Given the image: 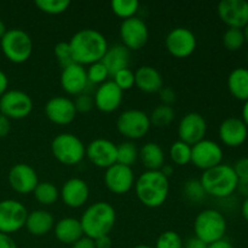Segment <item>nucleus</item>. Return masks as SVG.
Masks as SVG:
<instances>
[{
  "mask_svg": "<svg viewBox=\"0 0 248 248\" xmlns=\"http://www.w3.org/2000/svg\"><path fill=\"white\" fill-rule=\"evenodd\" d=\"M138 155H140V150L131 140L116 144V162L118 164L132 167V165L136 164L138 160Z\"/></svg>",
  "mask_w": 248,
  "mask_h": 248,
  "instance_id": "32",
  "label": "nucleus"
},
{
  "mask_svg": "<svg viewBox=\"0 0 248 248\" xmlns=\"http://www.w3.org/2000/svg\"><path fill=\"white\" fill-rule=\"evenodd\" d=\"M196 36L186 27H177L169 31L165 39V46L170 55L176 58H186L196 50Z\"/></svg>",
  "mask_w": 248,
  "mask_h": 248,
  "instance_id": "13",
  "label": "nucleus"
},
{
  "mask_svg": "<svg viewBox=\"0 0 248 248\" xmlns=\"http://www.w3.org/2000/svg\"><path fill=\"white\" fill-rule=\"evenodd\" d=\"M51 153L62 165L74 166L86 156V147L74 133L63 132L56 136L51 142Z\"/></svg>",
  "mask_w": 248,
  "mask_h": 248,
  "instance_id": "6",
  "label": "nucleus"
},
{
  "mask_svg": "<svg viewBox=\"0 0 248 248\" xmlns=\"http://www.w3.org/2000/svg\"><path fill=\"white\" fill-rule=\"evenodd\" d=\"M228 223L223 213L213 208L201 211L194 220V232L198 239L210 245L224 239Z\"/></svg>",
  "mask_w": 248,
  "mask_h": 248,
  "instance_id": "5",
  "label": "nucleus"
},
{
  "mask_svg": "<svg viewBox=\"0 0 248 248\" xmlns=\"http://www.w3.org/2000/svg\"><path fill=\"white\" fill-rule=\"evenodd\" d=\"M29 234L34 236H44L55 227V218L46 210H34L28 213L26 225Z\"/></svg>",
  "mask_w": 248,
  "mask_h": 248,
  "instance_id": "27",
  "label": "nucleus"
},
{
  "mask_svg": "<svg viewBox=\"0 0 248 248\" xmlns=\"http://www.w3.org/2000/svg\"><path fill=\"white\" fill-rule=\"evenodd\" d=\"M119 34L121 44L130 51L140 50L149 40V28L147 23L137 16L121 22Z\"/></svg>",
  "mask_w": 248,
  "mask_h": 248,
  "instance_id": "11",
  "label": "nucleus"
},
{
  "mask_svg": "<svg viewBox=\"0 0 248 248\" xmlns=\"http://www.w3.org/2000/svg\"><path fill=\"white\" fill-rule=\"evenodd\" d=\"M228 90L237 101H248V68H235L228 77Z\"/></svg>",
  "mask_w": 248,
  "mask_h": 248,
  "instance_id": "29",
  "label": "nucleus"
},
{
  "mask_svg": "<svg viewBox=\"0 0 248 248\" xmlns=\"http://www.w3.org/2000/svg\"><path fill=\"white\" fill-rule=\"evenodd\" d=\"M159 98L161 101V104L172 106L177 101V93L171 87H162L159 91Z\"/></svg>",
  "mask_w": 248,
  "mask_h": 248,
  "instance_id": "44",
  "label": "nucleus"
},
{
  "mask_svg": "<svg viewBox=\"0 0 248 248\" xmlns=\"http://www.w3.org/2000/svg\"><path fill=\"white\" fill-rule=\"evenodd\" d=\"M86 73L90 84L98 85V86L103 84V82L108 81V78L110 77L108 69H107L106 65L102 62H96L93 64L89 65V68L86 69Z\"/></svg>",
  "mask_w": 248,
  "mask_h": 248,
  "instance_id": "38",
  "label": "nucleus"
},
{
  "mask_svg": "<svg viewBox=\"0 0 248 248\" xmlns=\"http://www.w3.org/2000/svg\"><path fill=\"white\" fill-rule=\"evenodd\" d=\"M245 34L242 29L228 28L223 34V45L228 51H239L245 45Z\"/></svg>",
  "mask_w": 248,
  "mask_h": 248,
  "instance_id": "35",
  "label": "nucleus"
},
{
  "mask_svg": "<svg viewBox=\"0 0 248 248\" xmlns=\"http://www.w3.org/2000/svg\"><path fill=\"white\" fill-rule=\"evenodd\" d=\"M181 235L173 230H166L159 235L154 248H183Z\"/></svg>",
  "mask_w": 248,
  "mask_h": 248,
  "instance_id": "39",
  "label": "nucleus"
},
{
  "mask_svg": "<svg viewBox=\"0 0 248 248\" xmlns=\"http://www.w3.org/2000/svg\"><path fill=\"white\" fill-rule=\"evenodd\" d=\"M86 156L94 166L109 169L116 164V144L106 138H97L87 144Z\"/></svg>",
  "mask_w": 248,
  "mask_h": 248,
  "instance_id": "19",
  "label": "nucleus"
},
{
  "mask_svg": "<svg viewBox=\"0 0 248 248\" xmlns=\"http://www.w3.org/2000/svg\"><path fill=\"white\" fill-rule=\"evenodd\" d=\"M7 87H9V78L5 72L0 69V97L7 91Z\"/></svg>",
  "mask_w": 248,
  "mask_h": 248,
  "instance_id": "50",
  "label": "nucleus"
},
{
  "mask_svg": "<svg viewBox=\"0 0 248 248\" xmlns=\"http://www.w3.org/2000/svg\"><path fill=\"white\" fill-rule=\"evenodd\" d=\"M138 159L147 171H160L165 165V153L161 145L155 142H148L140 149Z\"/></svg>",
  "mask_w": 248,
  "mask_h": 248,
  "instance_id": "28",
  "label": "nucleus"
},
{
  "mask_svg": "<svg viewBox=\"0 0 248 248\" xmlns=\"http://www.w3.org/2000/svg\"><path fill=\"white\" fill-rule=\"evenodd\" d=\"M115 222V208L106 201H98L90 205L80 218L84 235L92 240L109 235Z\"/></svg>",
  "mask_w": 248,
  "mask_h": 248,
  "instance_id": "3",
  "label": "nucleus"
},
{
  "mask_svg": "<svg viewBox=\"0 0 248 248\" xmlns=\"http://www.w3.org/2000/svg\"><path fill=\"white\" fill-rule=\"evenodd\" d=\"M232 169H234L237 178L242 179V181H248V156L237 160Z\"/></svg>",
  "mask_w": 248,
  "mask_h": 248,
  "instance_id": "43",
  "label": "nucleus"
},
{
  "mask_svg": "<svg viewBox=\"0 0 248 248\" xmlns=\"http://www.w3.org/2000/svg\"><path fill=\"white\" fill-rule=\"evenodd\" d=\"M207 123L200 113L190 111L181 119L178 124V138L182 142L191 145L205 140Z\"/></svg>",
  "mask_w": 248,
  "mask_h": 248,
  "instance_id": "15",
  "label": "nucleus"
},
{
  "mask_svg": "<svg viewBox=\"0 0 248 248\" xmlns=\"http://www.w3.org/2000/svg\"><path fill=\"white\" fill-rule=\"evenodd\" d=\"M170 159L177 166H186V165L190 164L191 145L179 140H176L170 148Z\"/></svg>",
  "mask_w": 248,
  "mask_h": 248,
  "instance_id": "34",
  "label": "nucleus"
},
{
  "mask_svg": "<svg viewBox=\"0 0 248 248\" xmlns=\"http://www.w3.org/2000/svg\"><path fill=\"white\" fill-rule=\"evenodd\" d=\"M130 57L128 48H126L123 44H115L113 46H109L101 62L106 65L110 77H113L119 70L128 68Z\"/></svg>",
  "mask_w": 248,
  "mask_h": 248,
  "instance_id": "26",
  "label": "nucleus"
},
{
  "mask_svg": "<svg viewBox=\"0 0 248 248\" xmlns=\"http://www.w3.org/2000/svg\"><path fill=\"white\" fill-rule=\"evenodd\" d=\"M236 191L240 194V195L244 196L245 199L248 198V181H242V179H239V183H237Z\"/></svg>",
  "mask_w": 248,
  "mask_h": 248,
  "instance_id": "52",
  "label": "nucleus"
},
{
  "mask_svg": "<svg viewBox=\"0 0 248 248\" xmlns=\"http://www.w3.org/2000/svg\"><path fill=\"white\" fill-rule=\"evenodd\" d=\"M113 81L123 92L131 90L135 86V72L131 70L130 68L119 70L113 75Z\"/></svg>",
  "mask_w": 248,
  "mask_h": 248,
  "instance_id": "40",
  "label": "nucleus"
},
{
  "mask_svg": "<svg viewBox=\"0 0 248 248\" xmlns=\"http://www.w3.org/2000/svg\"><path fill=\"white\" fill-rule=\"evenodd\" d=\"M132 248H154V247L149 246V245H137V246H135Z\"/></svg>",
  "mask_w": 248,
  "mask_h": 248,
  "instance_id": "58",
  "label": "nucleus"
},
{
  "mask_svg": "<svg viewBox=\"0 0 248 248\" xmlns=\"http://www.w3.org/2000/svg\"><path fill=\"white\" fill-rule=\"evenodd\" d=\"M60 198L67 207L80 208L89 201V184L81 178H70L63 183L60 190Z\"/></svg>",
  "mask_w": 248,
  "mask_h": 248,
  "instance_id": "23",
  "label": "nucleus"
},
{
  "mask_svg": "<svg viewBox=\"0 0 248 248\" xmlns=\"http://www.w3.org/2000/svg\"><path fill=\"white\" fill-rule=\"evenodd\" d=\"M34 4L41 12L47 15L63 14L70 6L69 0H36Z\"/></svg>",
  "mask_w": 248,
  "mask_h": 248,
  "instance_id": "37",
  "label": "nucleus"
},
{
  "mask_svg": "<svg viewBox=\"0 0 248 248\" xmlns=\"http://www.w3.org/2000/svg\"><path fill=\"white\" fill-rule=\"evenodd\" d=\"M34 199L43 206H51L60 199V190L51 182H39L33 191Z\"/></svg>",
  "mask_w": 248,
  "mask_h": 248,
  "instance_id": "30",
  "label": "nucleus"
},
{
  "mask_svg": "<svg viewBox=\"0 0 248 248\" xmlns=\"http://www.w3.org/2000/svg\"><path fill=\"white\" fill-rule=\"evenodd\" d=\"M208 245L205 244L203 241H201L200 239H198L196 236L189 237L186 241H184L183 248H207Z\"/></svg>",
  "mask_w": 248,
  "mask_h": 248,
  "instance_id": "46",
  "label": "nucleus"
},
{
  "mask_svg": "<svg viewBox=\"0 0 248 248\" xmlns=\"http://www.w3.org/2000/svg\"><path fill=\"white\" fill-rule=\"evenodd\" d=\"M207 248H235L234 245L227 239H222V240H218V241L213 242V244L208 245Z\"/></svg>",
  "mask_w": 248,
  "mask_h": 248,
  "instance_id": "51",
  "label": "nucleus"
},
{
  "mask_svg": "<svg viewBox=\"0 0 248 248\" xmlns=\"http://www.w3.org/2000/svg\"><path fill=\"white\" fill-rule=\"evenodd\" d=\"M72 248H96V246H94L93 240L84 235L81 239H79L77 242L72 245Z\"/></svg>",
  "mask_w": 248,
  "mask_h": 248,
  "instance_id": "47",
  "label": "nucleus"
},
{
  "mask_svg": "<svg viewBox=\"0 0 248 248\" xmlns=\"http://www.w3.org/2000/svg\"><path fill=\"white\" fill-rule=\"evenodd\" d=\"M53 232L58 241L70 246L84 236L80 219L74 217H64L55 223Z\"/></svg>",
  "mask_w": 248,
  "mask_h": 248,
  "instance_id": "25",
  "label": "nucleus"
},
{
  "mask_svg": "<svg viewBox=\"0 0 248 248\" xmlns=\"http://www.w3.org/2000/svg\"><path fill=\"white\" fill-rule=\"evenodd\" d=\"M110 9L116 17L125 21L136 16L140 9V2L137 0H113Z\"/></svg>",
  "mask_w": 248,
  "mask_h": 248,
  "instance_id": "33",
  "label": "nucleus"
},
{
  "mask_svg": "<svg viewBox=\"0 0 248 248\" xmlns=\"http://www.w3.org/2000/svg\"><path fill=\"white\" fill-rule=\"evenodd\" d=\"M7 181L12 190L21 195L33 193L39 184V177L35 170L28 164H16L10 169Z\"/></svg>",
  "mask_w": 248,
  "mask_h": 248,
  "instance_id": "17",
  "label": "nucleus"
},
{
  "mask_svg": "<svg viewBox=\"0 0 248 248\" xmlns=\"http://www.w3.org/2000/svg\"><path fill=\"white\" fill-rule=\"evenodd\" d=\"M33 110V99L27 92L21 90H7L0 97V114L10 120H21L27 118Z\"/></svg>",
  "mask_w": 248,
  "mask_h": 248,
  "instance_id": "9",
  "label": "nucleus"
},
{
  "mask_svg": "<svg viewBox=\"0 0 248 248\" xmlns=\"http://www.w3.org/2000/svg\"><path fill=\"white\" fill-rule=\"evenodd\" d=\"M53 53H55L56 58H57L58 63H60L62 68L67 67V65L72 64V63H75L74 60H73L69 43L61 41V43L56 44L55 47H53Z\"/></svg>",
  "mask_w": 248,
  "mask_h": 248,
  "instance_id": "41",
  "label": "nucleus"
},
{
  "mask_svg": "<svg viewBox=\"0 0 248 248\" xmlns=\"http://www.w3.org/2000/svg\"><path fill=\"white\" fill-rule=\"evenodd\" d=\"M222 147L212 140H202L191 147V160L190 162L199 170L207 171L218 165L223 164Z\"/></svg>",
  "mask_w": 248,
  "mask_h": 248,
  "instance_id": "12",
  "label": "nucleus"
},
{
  "mask_svg": "<svg viewBox=\"0 0 248 248\" xmlns=\"http://www.w3.org/2000/svg\"><path fill=\"white\" fill-rule=\"evenodd\" d=\"M94 241V246L96 248H111L113 247V241H111L110 236L109 235H106V236L97 237Z\"/></svg>",
  "mask_w": 248,
  "mask_h": 248,
  "instance_id": "49",
  "label": "nucleus"
},
{
  "mask_svg": "<svg viewBox=\"0 0 248 248\" xmlns=\"http://www.w3.org/2000/svg\"><path fill=\"white\" fill-rule=\"evenodd\" d=\"M241 215H242V218H244V219L248 223V198L245 199L244 202H242Z\"/></svg>",
  "mask_w": 248,
  "mask_h": 248,
  "instance_id": "54",
  "label": "nucleus"
},
{
  "mask_svg": "<svg viewBox=\"0 0 248 248\" xmlns=\"http://www.w3.org/2000/svg\"><path fill=\"white\" fill-rule=\"evenodd\" d=\"M174 118H176V111H174L173 107L166 106V104H159L157 107H155L149 115L152 126L160 128L171 125Z\"/></svg>",
  "mask_w": 248,
  "mask_h": 248,
  "instance_id": "31",
  "label": "nucleus"
},
{
  "mask_svg": "<svg viewBox=\"0 0 248 248\" xmlns=\"http://www.w3.org/2000/svg\"><path fill=\"white\" fill-rule=\"evenodd\" d=\"M68 43L74 62L84 67L101 62L109 47L106 36L97 29L92 28L80 29Z\"/></svg>",
  "mask_w": 248,
  "mask_h": 248,
  "instance_id": "1",
  "label": "nucleus"
},
{
  "mask_svg": "<svg viewBox=\"0 0 248 248\" xmlns=\"http://www.w3.org/2000/svg\"><path fill=\"white\" fill-rule=\"evenodd\" d=\"M160 171H161V173L164 174L165 177H167V178H170V177L172 176V174H173V166H172V165H166L165 164L164 166L161 167V170H160Z\"/></svg>",
  "mask_w": 248,
  "mask_h": 248,
  "instance_id": "53",
  "label": "nucleus"
},
{
  "mask_svg": "<svg viewBox=\"0 0 248 248\" xmlns=\"http://www.w3.org/2000/svg\"><path fill=\"white\" fill-rule=\"evenodd\" d=\"M11 131V120L0 114V138L6 137Z\"/></svg>",
  "mask_w": 248,
  "mask_h": 248,
  "instance_id": "45",
  "label": "nucleus"
},
{
  "mask_svg": "<svg viewBox=\"0 0 248 248\" xmlns=\"http://www.w3.org/2000/svg\"><path fill=\"white\" fill-rule=\"evenodd\" d=\"M27 207L18 200L6 199L0 201V232L11 235L26 225Z\"/></svg>",
  "mask_w": 248,
  "mask_h": 248,
  "instance_id": "10",
  "label": "nucleus"
},
{
  "mask_svg": "<svg viewBox=\"0 0 248 248\" xmlns=\"http://www.w3.org/2000/svg\"><path fill=\"white\" fill-rule=\"evenodd\" d=\"M136 196L143 206L149 208L161 207L170 193V181L161 171H145L135 182Z\"/></svg>",
  "mask_w": 248,
  "mask_h": 248,
  "instance_id": "2",
  "label": "nucleus"
},
{
  "mask_svg": "<svg viewBox=\"0 0 248 248\" xmlns=\"http://www.w3.org/2000/svg\"><path fill=\"white\" fill-rule=\"evenodd\" d=\"M217 14L228 28L244 29L248 24V1L222 0L217 6Z\"/></svg>",
  "mask_w": 248,
  "mask_h": 248,
  "instance_id": "16",
  "label": "nucleus"
},
{
  "mask_svg": "<svg viewBox=\"0 0 248 248\" xmlns=\"http://www.w3.org/2000/svg\"><path fill=\"white\" fill-rule=\"evenodd\" d=\"M6 31H7L6 26H5V23L2 22V19H0V40H1V38L5 35Z\"/></svg>",
  "mask_w": 248,
  "mask_h": 248,
  "instance_id": "56",
  "label": "nucleus"
},
{
  "mask_svg": "<svg viewBox=\"0 0 248 248\" xmlns=\"http://www.w3.org/2000/svg\"><path fill=\"white\" fill-rule=\"evenodd\" d=\"M200 182L205 189L206 195L216 199H227L236 191L239 178L232 166L220 164L213 169L203 171Z\"/></svg>",
  "mask_w": 248,
  "mask_h": 248,
  "instance_id": "4",
  "label": "nucleus"
},
{
  "mask_svg": "<svg viewBox=\"0 0 248 248\" xmlns=\"http://www.w3.org/2000/svg\"><path fill=\"white\" fill-rule=\"evenodd\" d=\"M45 115L51 123L60 126L72 124L77 118V109L74 101L64 96H56L48 99L45 104Z\"/></svg>",
  "mask_w": 248,
  "mask_h": 248,
  "instance_id": "18",
  "label": "nucleus"
},
{
  "mask_svg": "<svg viewBox=\"0 0 248 248\" xmlns=\"http://www.w3.org/2000/svg\"><path fill=\"white\" fill-rule=\"evenodd\" d=\"M183 195L190 202H200L205 199L206 193L200 179H189L183 186Z\"/></svg>",
  "mask_w": 248,
  "mask_h": 248,
  "instance_id": "36",
  "label": "nucleus"
},
{
  "mask_svg": "<svg viewBox=\"0 0 248 248\" xmlns=\"http://www.w3.org/2000/svg\"><path fill=\"white\" fill-rule=\"evenodd\" d=\"M242 120L248 127V101L245 102L244 107H242Z\"/></svg>",
  "mask_w": 248,
  "mask_h": 248,
  "instance_id": "55",
  "label": "nucleus"
},
{
  "mask_svg": "<svg viewBox=\"0 0 248 248\" xmlns=\"http://www.w3.org/2000/svg\"><path fill=\"white\" fill-rule=\"evenodd\" d=\"M135 86L144 93H159L164 87V79L156 68L142 65L135 72Z\"/></svg>",
  "mask_w": 248,
  "mask_h": 248,
  "instance_id": "24",
  "label": "nucleus"
},
{
  "mask_svg": "<svg viewBox=\"0 0 248 248\" xmlns=\"http://www.w3.org/2000/svg\"><path fill=\"white\" fill-rule=\"evenodd\" d=\"M0 47L5 57L12 63L21 64L31 58L33 41L26 31L19 28L7 29L0 40Z\"/></svg>",
  "mask_w": 248,
  "mask_h": 248,
  "instance_id": "7",
  "label": "nucleus"
},
{
  "mask_svg": "<svg viewBox=\"0 0 248 248\" xmlns=\"http://www.w3.org/2000/svg\"><path fill=\"white\" fill-rule=\"evenodd\" d=\"M152 124L149 115L140 109H127L118 116L116 128L128 140H140L149 132Z\"/></svg>",
  "mask_w": 248,
  "mask_h": 248,
  "instance_id": "8",
  "label": "nucleus"
},
{
  "mask_svg": "<svg viewBox=\"0 0 248 248\" xmlns=\"http://www.w3.org/2000/svg\"><path fill=\"white\" fill-rule=\"evenodd\" d=\"M242 31H244V34H245V40H246V43H248V24L244 29H242Z\"/></svg>",
  "mask_w": 248,
  "mask_h": 248,
  "instance_id": "57",
  "label": "nucleus"
},
{
  "mask_svg": "<svg viewBox=\"0 0 248 248\" xmlns=\"http://www.w3.org/2000/svg\"><path fill=\"white\" fill-rule=\"evenodd\" d=\"M0 248H18L15 240L10 235L0 232Z\"/></svg>",
  "mask_w": 248,
  "mask_h": 248,
  "instance_id": "48",
  "label": "nucleus"
},
{
  "mask_svg": "<svg viewBox=\"0 0 248 248\" xmlns=\"http://www.w3.org/2000/svg\"><path fill=\"white\" fill-rule=\"evenodd\" d=\"M103 181L110 193L115 195H125L135 186L136 177L132 167L116 162L106 170Z\"/></svg>",
  "mask_w": 248,
  "mask_h": 248,
  "instance_id": "14",
  "label": "nucleus"
},
{
  "mask_svg": "<svg viewBox=\"0 0 248 248\" xmlns=\"http://www.w3.org/2000/svg\"><path fill=\"white\" fill-rule=\"evenodd\" d=\"M60 82L61 87L65 93L75 97L85 93V90L90 84L86 69L84 65L78 64V63H72V64L62 68Z\"/></svg>",
  "mask_w": 248,
  "mask_h": 248,
  "instance_id": "20",
  "label": "nucleus"
},
{
  "mask_svg": "<svg viewBox=\"0 0 248 248\" xmlns=\"http://www.w3.org/2000/svg\"><path fill=\"white\" fill-rule=\"evenodd\" d=\"M218 136L225 147H241L248 138V127L242 119L230 116L222 121L218 128Z\"/></svg>",
  "mask_w": 248,
  "mask_h": 248,
  "instance_id": "21",
  "label": "nucleus"
},
{
  "mask_svg": "<svg viewBox=\"0 0 248 248\" xmlns=\"http://www.w3.org/2000/svg\"><path fill=\"white\" fill-rule=\"evenodd\" d=\"M123 98L124 92L113 80H108L97 87L93 97L94 107L102 113H113L120 108Z\"/></svg>",
  "mask_w": 248,
  "mask_h": 248,
  "instance_id": "22",
  "label": "nucleus"
},
{
  "mask_svg": "<svg viewBox=\"0 0 248 248\" xmlns=\"http://www.w3.org/2000/svg\"><path fill=\"white\" fill-rule=\"evenodd\" d=\"M74 106L78 113H89V111H91L93 109L94 102L91 96H89L86 93H81L75 97Z\"/></svg>",
  "mask_w": 248,
  "mask_h": 248,
  "instance_id": "42",
  "label": "nucleus"
},
{
  "mask_svg": "<svg viewBox=\"0 0 248 248\" xmlns=\"http://www.w3.org/2000/svg\"><path fill=\"white\" fill-rule=\"evenodd\" d=\"M246 58H247V64H248V52H247V57Z\"/></svg>",
  "mask_w": 248,
  "mask_h": 248,
  "instance_id": "59",
  "label": "nucleus"
}]
</instances>
